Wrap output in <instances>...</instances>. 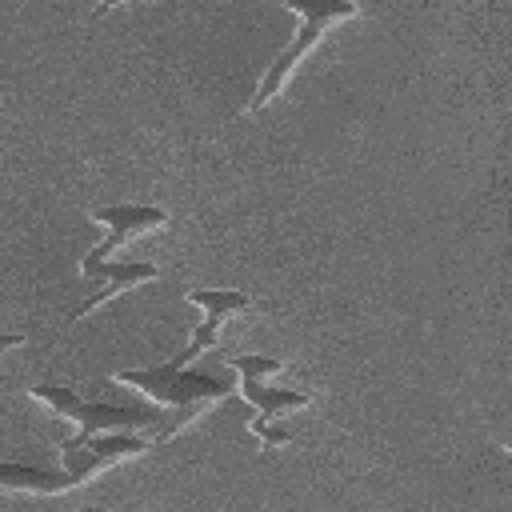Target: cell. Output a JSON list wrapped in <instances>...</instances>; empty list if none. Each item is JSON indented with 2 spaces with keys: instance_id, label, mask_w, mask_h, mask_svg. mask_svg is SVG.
Instances as JSON below:
<instances>
[{
  "instance_id": "2",
  "label": "cell",
  "mask_w": 512,
  "mask_h": 512,
  "mask_svg": "<svg viewBox=\"0 0 512 512\" xmlns=\"http://www.w3.org/2000/svg\"><path fill=\"white\" fill-rule=\"evenodd\" d=\"M284 8H292V12L300 16V28H296L292 44L268 64V72H264V80L256 84V96L248 100L244 112H260V108H268V104L280 96V88L288 84V76L296 72V64L320 44V36H324L332 24L356 16V0H284Z\"/></svg>"
},
{
  "instance_id": "8",
  "label": "cell",
  "mask_w": 512,
  "mask_h": 512,
  "mask_svg": "<svg viewBox=\"0 0 512 512\" xmlns=\"http://www.w3.org/2000/svg\"><path fill=\"white\" fill-rule=\"evenodd\" d=\"M240 396L256 408V416L264 420H276L280 412H296V408H308L316 396L312 392H300V388H276V384H264V376H252V372H240Z\"/></svg>"
},
{
  "instance_id": "6",
  "label": "cell",
  "mask_w": 512,
  "mask_h": 512,
  "mask_svg": "<svg viewBox=\"0 0 512 512\" xmlns=\"http://www.w3.org/2000/svg\"><path fill=\"white\" fill-rule=\"evenodd\" d=\"M88 216L108 228V236L88 252V256H96V260H104L108 252L124 248L128 240H136V236H144V232L168 228V212L156 208V204H108V208H88Z\"/></svg>"
},
{
  "instance_id": "4",
  "label": "cell",
  "mask_w": 512,
  "mask_h": 512,
  "mask_svg": "<svg viewBox=\"0 0 512 512\" xmlns=\"http://www.w3.org/2000/svg\"><path fill=\"white\" fill-rule=\"evenodd\" d=\"M148 444L124 428L116 432H92V436H68L60 440V456H64V476L72 480V488H80L88 476L120 464V460H136L144 456Z\"/></svg>"
},
{
  "instance_id": "9",
  "label": "cell",
  "mask_w": 512,
  "mask_h": 512,
  "mask_svg": "<svg viewBox=\"0 0 512 512\" xmlns=\"http://www.w3.org/2000/svg\"><path fill=\"white\" fill-rule=\"evenodd\" d=\"M72 480L64 472H48V468H32V464H16V460H0V492H28V496H60L68 492Z\"/></svg>"
},
{
  "instance_id": "3",
  "label": "cell",
  "mask_w": 512,
  "mask_h": 512,
  "mask_svg": "<svg viewBox=\"0 0 512 512\" xmlns=\"http://www.w3.org/2000/svg\"><path fill=\"white\" fill-rule=\"evenodd\" d=\"M28 396H36L40 404H48L52 412L68 416L80 424L76 436H92V432H136V428H160V412L148 404H92L84 396H76L64 384H28Z\"/></svg>"
},
{
  "instance_id": "10",
  "label": "cell",
  "mask_w": 512,
  "mask_h": 512,
  "mask_svg": "<svg viewBox=\"0 0 512 512\" xmlns=\"http://www.w3.org/2000/svg\"><path fill=\"white\" fill-rule=\"evenodd\" d=\"M236 372H252V376H276L280 368H284V360H276V356H260V352H232V356H224Z\"/></svg>"
},
{
  "instance_id": "1",
  "label": "cell",
  "mask_w": 512,
  "mask_h": 512,
  "mask_svg": "<svg viewBox=\"0 0 512 512\" xmlns=\"http://www.w3.org/2000/svg\"><path fill=\"white\" fill-rule=\"evenodd\" d=\"M112 380L152 396L164 408H172V420H164L156 428V444H168L176 432H184L192 420H200L204 408H212V404L232 396V380H220L212 372H188L176 360L156 364V368H120Z\"/></svg>"
},
{
  "instance_id": "7",
  "label": "cell",
  "mask_w": 512,
  "mask_h": 512,
  "mask_svg": "<svg viewBox=\"0 0 512 512\" xmlns=\"http://www.w3.org/2000/svg\"><path fill=\"white\" fill-rule=\"evenodd\" d=\"M80 272L88 276V280H96V292L72 312V320H84L88 312H96L100 304H108L112 296H120V292H128V288H136V284H148V280H156L160 272H156V264H140V260H124V264H108V260H96V256H84L80 260Z\"/></svg>"
},
{
  "instance_id": "11",
  "label": "cell",
  "mask_w": 512,
  "mask_h": 512,
  "mask_svg": "<svg viewBox=\"0 0 512 512\" xmlns=\"http://www.w3.org/2000/svg\"><path fill=\"white\" fill-rule=\"evenodd\" d=\"M252 436L264 444V448H284V444H292V432L288 428H280L276 420H264V416H252Z\"/></svg>"
},
{
  "instance_id": "5",
  "label": "cell",
  "mask_w": 512,
  "mask_h": 512,
  "mask_svg": "<svg viewBox=\"0 0 512 512\" xmlns=\"http://www.w3.org/2000/svg\"><path fill=\"white\" fill-rule=\"evenodd\" d=\"M184 296L204 312V320L196 324V332H192L188 348L176 356V364H188V360H196L200 352H208V348L216 344L220 324H228L232 316H240V312L256 308V300H252L248 292H240V288H188Z\"/></svg>"
},
{
  "instance_id": "13",
  "label": "cell",
  "mask_w": 512,
  "mask_h": 512,
  "mask_svg": "<svg viewBox=\"0 0 512 512\" xmlns=\"http://www.w3.org/2000/svg\"><path fill=\"white\" fill-rule=\"evenodd\" d=\"M116 4H124V0H100V4H96V12H92V20H96V16H104V12H112Z\"/></svg>"
},
{
  "instance_id": "12",
  "label": "cell",
  "mask_w": 512,
  "mask_h": 512,
  "mask_svg": "<svg viewBox=\"0 0 512 512\" xmlns=\"http://www.w3.org/2000/svg\"><path fill=\"white\" fill-rule=\"evenodd\" d=\"M20 344H28V336H24V332H0V356H4V352H12V348H20Z\"/></svg>"
}]
</instances>
